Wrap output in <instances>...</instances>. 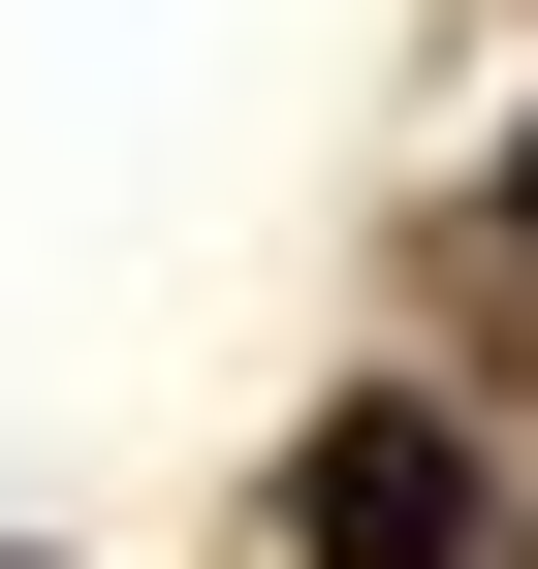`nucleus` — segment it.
I'll use <instances>...</instances> for the list:
<instances>
[{"label": "nucleus", "instance_id": "f257e3e1", "mask_svg": "<svg viewBox=\"0 0 538 569\" xmlns=\"http://www.w3.org/2000/svg\"><path fill=\"white\" fill-rule=\"evenodd\" d=\"M317 569H476V443L444 411H317Z\"/></svg>", "mask_w": 538, "mask_h": 569}, {"label": "nucleus", "instance_id": "f03ea898", "mask_svg": "<svg viewBox=\"0 0 538 569\" xmlns=\"http://www.w3.org/2000/svg\"><path fill=\"white\" fill-rule=\"evenodd\" d=\"M507 222H538V127H507Z\"/></svg>", "mask_w": 538, "mask_h": 569}]
</instances>
